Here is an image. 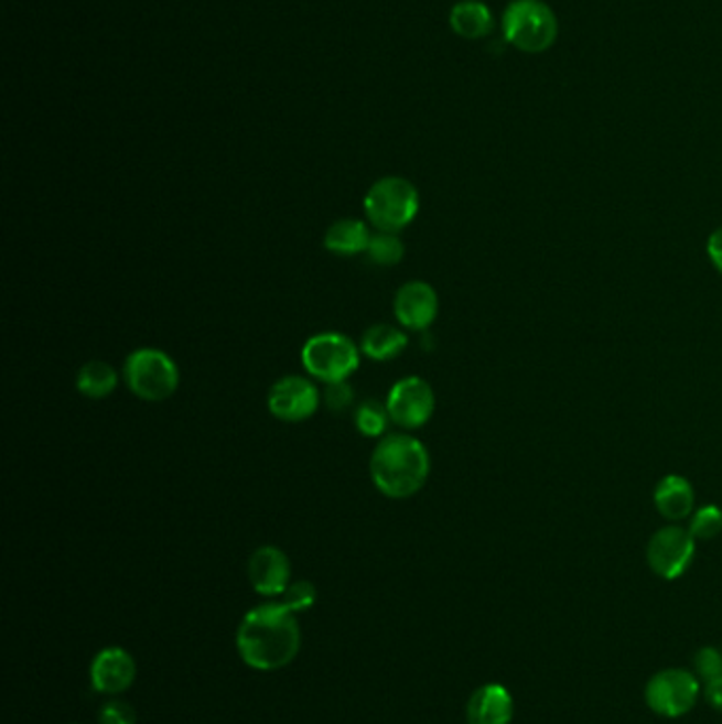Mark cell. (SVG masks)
Here are the masks:
<instances>
[{"label":"cell","mask_w":722,"mask_h":724,"mask_svg":"<svg viewBox=\"0 0 722 724\" xmlns=\"http://www.w3.org/2000/svg\"><path fill=\"white\" fill-rule=\"evenodd\" d=\"M301 631L293 610L282 602L250 610L238 629V650L255 670H280L299 652Z\"/></svg>","instance_id":"6da1fadb"},{"label":"cell","mask_w":722,"mask_h":724,"mask_svg":"<svg viewBox=\"0 0 722 724\" xmlns=\"http://www.w3.org/2000/svg\"><path fill=\"white\" fill-rule=\"evenodd\" d=\"M369 471L384 496L395 500L411 498L429 479V450L407 432L386 434L374 450Z\"/></svg>","instance_id":"7a4b0ae2"},{"label":"cell","mask_w":722,"mask_h":724,"mask_svg":"<svg viewBox=\"0 0 722 724\" xmlns=\"http://www.w3.org/2000/svg\"><path fill=\"white\" fill-rule=\"evenodd\" d=\"M507 43L526 54H542L558 41L560 24L553 9L542 0H513L503 15Z\"/></svg>","instance_id":"3957f363"},{"label":"cell","mask_w":722,"mask_h":724,"mask_svg":"<svg viewBox=\"0 0 722 724\" xmlns=\"http://www.w3.org/2000/svg\"><path fill=\"white\" fill-rule=\"evenodd\" d=\"M420 210V193L401 176L379 179L365 195V215L377 231L399 234Z\"/></svg>","instance_id":"277c9868"},{"label":"cell","mask_w":722,"mask_h":724,"mask_svg":"<svg viewBox=\"0 0 722 724\" xmlns=\"http://www.w3.org/2000/svg\"><path fill=\"white\" fill-rule=\"evenodd\" d=\"M123 379L140 401L161 402L174 397L181 374L172 356L158 348L134 349L123 365Z\"/></svg>","instance_id":"5b68a950"},{"label":"cell","mask_w":722,"mask_h":724,"mask_svg":"<svg viewBox=\"0 0 722 724\" xmlns=\"http://www.w3.org/2000/svg\"><path fill=\"white\" fill-rule=\"evenodd\" d=\"M301 363L305 371L322 383L348 379L360 365V346L348 335L321 333L305 342L301 349Z\"/></svg>","instance_id":"8992f818"},{"label":"cell","mask_w":722,"mask_h":724,"mask_svg":"<svg viewBox=\"0 0 722 724\" xmlns=\"http://www.w3.org/2000/svg\"><path fill=\"white\" fill-rule=\"evenodd\" d=\"M697 698H699V682L689 671H659L646 684L648 707L668 718L687 714L696 705Z\"/></svg>","instance_id":"52a82bcc"},{"label":"cell","mask_w":722,"mask_h":724,"mask_svg":"<svg viewBox=\"0 0 722 724\" xmlns=\"http://www.w3.org/2000/svg\"><path fill=\"white\" fill-rule=\"evenodd\" d=\"M322 395L319 386L308 377L289 376L278 379L268 395L269 413L282 422H305L319 407Z\"/></svg>","instance_id":"ba28073f"},{"label":"cell","mask_w":722,"mask_h":724,"mask_svg":"<svg viewBox=\"0 0 722 724\" xmlns=\"http://www.w3.org/2000/svg\"><path fill=\"white\" fill-rule=\"evenodd\" d=\"M388 411L392 424L399 429L416 430L424 426L434 413V392L422 377H402L388 392Z\"/></svg>","instance_id":"9c48e42d"},{"label":"cell","mask_w":722,"mask_h":724,"mask_svg":"<svg viewBox=\"0 0 722 724\" xmlns=\"http://www.w3.org/2000/svg\"><path fill=\"white\" fill-rule=\"evenodd\" d=\"M648 565L661 579L673 581L682 576L696 558V538L689 530L669 526L650 538L646 549Z\"/></svg>","instance_id":"30bf717a"},{"label":"cell","mask_w":722,"mask_h":724,"mask_svg":"<svg viewBox=\"0 0 722 724\" xmlns=\"http://www.w3.org/2000/svg\"><path fill=\"white\" fill-rule=\"evenodd\" d=\"M439 314L437 291L420 280L407 282L395 296V316L405 328L427 331Z\"/></svg>","instance_id":"8fae6325"},{"label":"cell","mask_w":722,"mask_h":724,"mask_svg":"<svg viewBox=\"0 0 722 724\" xmlns=\"http://www.w3.org/2000/svg\"><path fill=\"white\" fill-rule=\"evenodd\" d=\"M248 579L257 593L278 597L291 585V562L278 547H261L248 562Z\"/></svg>","instance_id":"7c38bea8"},{"label":"cell","mask_w":722,"mask_h":724,"mask_svg":"<svg viewBox=\"0 0 722 724\" xmlns=\"http://www.w3.org/2000/svg\"><path fill=\"white\" fill-rule=\"evenodd\" d=\"M134 680V659L123 648H105L91 663V687L96 693L119 695L128 691Z\"/></svg>","instance_id":"4fadbf2b"},{"label":"cell","mask_w":722,"mask_h":724,"mask_svg":"<svg viewBox=\"0 0 722 724\" xmlns=\"http://www.w3.org/2000/svg\"><path fill=\"white\" fill-rule=\"evenodd\" d=\"M468 724H510L513 721V698L500 684L482 687L466 707Z\"/></svg>","instance_id":"5bb4252c"},{"label":"cell","mask_w":722,"mask_h":724,"mask_svg":"<svg viewBox=\"0 0 722 724\" xmlns=\"http://www.w3.org/2000/svg\"><path fill=\"white\" fill-rule=\"evenodd\" d=\"M693 503L696 491L680 475H668L655 487V507L669 521L687 519L693 510Z\"/></svg>","instance_id":"9a60e30c"},{"label":"cell","mask_w":722,"mask_h":724,"mask_svg":"<svg viewBox=\"0 0 722 724\" xmlns=\"http://www.w3.org/2000/svg\"><path fill=\"white\" fill-rule=\"evenodd\" d=\"M371 231L367 223L356 218H340L324 234V248L337 257H354L367 250Z\"/></svg>","instance_id":"2e32d148"},{"label":"cell","mask_w":722,"mask_h":724,"mask_svg":"<svg viewBox=\"0 0 722 724\" xmlns=\"http://www.w3.org/2000/svg\"><path fill=\"white\" fill-rule=\"evenodd\" d=\"M450 26L457 36L475 41V39H483L492 32L494 15H492L489 7L479 0H462V2H455L450 11Z\"/></svg>","instance_id":"e0dca14e"},{"label":"cell","mask_w":722,"mask_h":724,"mask_svg":"<svg viewBox=\"0 0 722 724\" xmlns=\"http://www.w3.org/2000/svg\"><path fill=\"white\" fill-rule=\"evenodd\" d=\"M407 335L402 333L401 328L392 326V324H374L365 331L363 339H360V352L377 360V363H386L392 360L397 356H401L402 352L407 349Z\"/></svg>","instance_id":"ac0fdd59"},{"label":"cell","mask_w":722,"mask_h":724,"mask_svg":"<svg viewBox=\"0 0 722 724\" xmlns=\"http://www.w3.org/2000/svg\"><path fill=\"white\" fill-rule=\"evenodd\" d=\"M119 386V374L105 360H89L77 374V390L83 397L100 401L107 399Z\"/></svg>","instance_id":"d6986e66"},{"label":"cell","mask_w":722,"mask_h":724,"mask_svg":"<svg viewBox=\"0 0 722 724\" xmlns=\"http://www.w3.org/2000/svg\"><path fill=\"white\" fill-rule=\"evenodd\" d=\"M354 424H356L358 432L365 434V436H371V439L386 436L390 424H392L388 404L375 401V399L360 402L354 411Z\"/></svg>","instance_id":"ffe728a7"},{"label":"cell","mask_w":722,"mask_h":724,"mask_svg":"<svg viewBox=\"0 0 722 724\" xmlns=\"http://www.w3.org/2000/svg\"><path fill=\"white\" fill-rule=\"evenodd\" d=\"M365 255L374 266L392 268V266L401 263L402 257H405V244L399 238V234L377 231L371 236V241H369Z\"/></svg>","instance_id":"44dd1931"},{"label":"cell","mask_w":722,"mask_h":724,"mask_svg":"<svg viewBox=\"0 0 722 724\" xmlns=\"http://www.w3.org/2000/svg\"><path fill=\"white\" fill-rule=\"evenodd\" d=\"M689 532L696 540H712L722 532V510L714 505L697 510L691 519Z\"/></svg>","instance_id":"7402d4cb"},{"label":"cell","mask_w":722,"mask_h":724,"mask_svg":"<svg viewBox=\"0 0 722 724\" xmlns=\"http://www.w3.org/2000/svg\"><path fill=\"white\" fill-rule=\"evenodd\" d=\"M314 602H316V587L310 581L291 583L289 590L282 593V604L289 610H293L294 615L310 610L314 606Z\"/></svg>","instance_id":"603a6c76"},{"label":"cell","mask_w":722,"mask_h":724,"mask_svg":"<svg viewBox=\"0 0 722 724\" xmlns=\"http://www.w3.org/2000/svg\"><path fill=\"white\" fill-rule=\"evenodd\" d=\"M322 401H324V407H326L328 411H333V413H342V411H346L349 404L354 402V388L349 386L348 379L324 383Z\"/></svg>","instance_id":"cb8c5ba5"},{"label":"cell","mask_w":722,"mask_h":724,"mask_svg":"<svg viewBox=\"0 0 722 724\" xmlns=\"http://www.w3.org/2000/svg\"><path fill=\"white\" fill-rule=\"evenodd\" d=\"M697 673L712 682L722 678V650L719 648H701L696 657Z\"/></svg>","instance_id":"d4e9b609"},{"label":"cell","mask_w":722,"mask_h":724,"mask_svg":"<svg viewBox=\"0 0 722 724\" xmlns=\"http://www.w3.org/2000/svg\"><path fill=\"white\" fill-rule=\"evenodd\" d=\"M100 724H136L134 707L121 699H112L100 710Z\"/></svg>","instance_id":"484cf974"},{"label":"cell","mask_w":722,"mask_h":724,"mask_svg":"<svg viewBox=\"0 0 722 724\" xmlns=\"http://www.w3.org/2000/svg\"><path fill=\"white\" fill-rule=\"evenodd\" d=\"M708 255H710L714 268L719 269L722 273V227L710 236V240H708Z\"/></svg>","instance_id":"4316f807"},{"label":"cell","mask_w":722,"mask_h":724,"mask_svg":"<svg viewBox=\"0 0 722 724\" xmlns=\"http://www.w3.org/2000/svg\"><path fill=\"white\" fill-rule=\"evenodd\" d=\"M705 698H708V703L722 712V678L719 680H712L708 682V689H705Z\"/></svg>","instance_id":"83f0119b"}]
</instances>
